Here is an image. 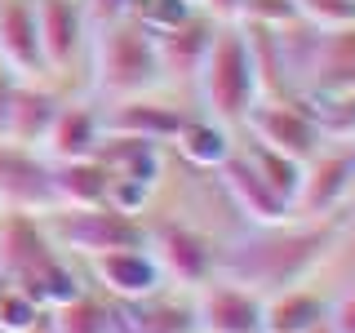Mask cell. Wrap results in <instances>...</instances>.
<instances>
[{
  "label": "cell",
  "mask_w": 355,
  "mask_h": 333,
  "mask_svg": "<svg viewBox=\"0 0 355 333\" xmlns=\"http://www.w3.org/2000/svg\"><path fill=\"white\" fill-rule=\"evenodd\" d=\"M338 236H342V218H320V222L288 218L275 222V227H249L244 240L222 249L218 275L249 284L262 298L293 284H311V275L329 262Z\"/></svg>",
  "instance_id": "obj_1"
},
{
  "label": "cell",
  "mask_w": 355,
  "mask_h": 333,
  "mask_svg": "<svg viewBox=\"0 0 355 333\" xmlns=\"http://www.w3.org/2000/svg\"><path fill=\"white\" fill-rule=\"evenodd\" d=\"M196 85H200V98H205V116L222 120V125H244L249 107L262 98V76H258L249 31L240 22H222L218 27Z\"/></svg>",
  "instance_id": "obj_2"
},
{
  "label": "cell",
  "mask_w": 355,
  "mask_h": 333,
  "mask_svg": "<svg viewBox=\"0 0 355 333\" xmlns=\"http://www.w3.org/2000/svg\"><path fill=\"white\" fill-rule=\"evenodd\" d=\"M164 85V67L155 36L142 31L133 18H103L94 36V89L107 98L155 94Z\"/></svg>",
  "instance_id": "obj_3"
},
{
  "label": "cell",
  "mask_w": 355,
  "mask_h": 333,
  "mask_svg": "<svg viewBox=\"0 0 355 333\" xmlns=\"http://www.w3.org/2000/svg\"><path fill=\"white\" fill-rule=\"evenodd\" d=\"M49 240L58 244L67 258H98L111 249H133V244H147V222L129 218L111 205H89V209H49L40 214Z\"/></svg>",
  "instance_id": "obj_4"
},
{
  "label": "cell",
  "mask_w": 355,
  "mask_h": 333,
  "mask_svg": "<svg viewBox=\"0 0 355 333\" xmlns=\"http://www.w3.org/2000/svg\"><path fill=\"white\" fill-rule=\"evenodd\" d=\"M147 249L155 253L164 280L173 289H187V293L200 289V284H209L222 271V244L187 218L147 222Z\"/></svg>",
  "instance_id": "obj_5"
},
{
  "label": "cell",
  "mask_w": 355,
  "mask_h": 333,
  "mask_svg": "<svg viewBox=\"0 0 355 333\" xmlns=\"http://www.w3.org/2000/svg\"><path fill=\"white\" fill-rule=\"evenodd\" d=\"M355 191V147H320L302 164V187L293 196V218L320 222L338 218Z\"/></svg>",
  "instance_id": "obj_6"
},
{
  "label": "cell",
  "mask_w": 355,
  "mask_h": 333,
  "mask_svg": "<svg viewBox=\"0 0 355 333\" xmlns=\"http://www.w3.org/2000/svg\"><path fill=\"white\" fill-rule=\"evenodd\" d=\"M49 169L53 160L40 147H18V142L0 138V209H18V214L58 209Z\"/></svg>",
  "instance_id": "obj_7"
},
{
  "label": "cell",
  "mask_w": 355,
  "mask_h": 333,
  "mask_svg": "<svg viewBox=\"0 0 355 333\" xmlns=\"http://www.w3.org/2000/svg\"><path fill=\"white\" fill-rule=\"evenodd\" d=\"M244 129H249L253 142H262V147H271V151H284L302 164L324 147L320 129L311 125V116L293 98H258V103L249 107V116H244Z\"/></svg>",
  "instance_id": "obj_8"
},
{
  "label": "cell",
  "mask_w": 355,
  "mask_h": 333,
  "mask_svg": "<svg viewBox=\"0 0 355 333\" xmlns=\"http://www.w3.org/2000/svg\"><path fill=\"white\" fill-rule=\"evenodd\" d=\"M191 307L200 333H262V293L240 280L214 275L209 284L191 289Z\"/></svg>",
  "instance_id": "obj_9"
},
{
  "label": "cell",
  "mask_w": 355,
  "mask_h": 333,
  "mask_svg": "<svg viewBox=\"0 0 355 333\" xmlns=\"http://www.w3.org/2000/svg\"><path fill=\"white\" fill-rule=\"evenodd\" d=\"M89 280H94L98 293L120 298V302H133V298H151L160 289H169L160 262L147 244H133V249H111L89 258Z\"/></svg>",
  "instance_id": "obj_10"
},
{
  "label": "cell",
  "mask_w": 355,
  "mask_h": 333,
  "mask_svg": "<svg viewBox=\"0 0 355 333\" xmlns=\"http://www.w3.org/2000/svg\"><path fill=\"white\" fill-rule=\"evenodd\" d=\"M58 244L49 240L40 214H18V209H0V280L22 284L36 275L44 262L58 258Z\"/></svg>",
  "instance_id": "obj_11"
},
{
  "label": "cell",
  "mask_w": 355,
  "mask_h": 333,
  "mask_svg": "<svg viewBox=\"0 0 355 333\" xmlns=\"http://www.w3.org/2000/svg\"><path fill=\"white\" fill-rule=\"evenodd\" d=\"M187 116H191L187 107H178L160 94H133V98H111L103 107V129L107 133H133V138L169 147L178 138V129L187 125Z\"/></svg>",
  "instance_id": "obj_12"
},
{
  "label": "cell",
  "mask_w": 355,
  "mask_h": 333,
  "mask_svg": "<svg viewBox=\"0 0 355 333\" xmlns=\"http://www.w3.org/2000/svg\"><path fill=\"white\" fill-rule=\"evenodd\" d=\"M40 49L49 76H67L89 44V9L85 0H36Z\"/></svg>",
  "instance_id": "obj_13"
},
{
  "label": "cell",
  "mask_w": 355,
  "mask_h": 333,
  "mask_svg": "<svg viewBox=\"0 0 355 333\" xmlns=\"http://www.w3.org/2000/svg\"><path fill=\"white\" fill-rule=\"evenodd\" d=\"M111 320H116V333H196L191 293L173 284L151 298H133V302L111 298Z\"/></svg>",
  "instance_id": "obj_14"
},
{
  "label": "cell",
  "mask_w": 355,
  "mask_h": 333,
  "mask_svg": "<svg viewBox=\"0 0 355 333\" xmlns=\"http://www.w3.org/2000/svg\"><path fill=\"white\" fill-rule=\"evenodd\" d=\"M0 62L22 80H44V49H40V22L36 0H0Z\"/></svg>",
  "instance_id": "obj_15"
},
{
  "label": "cell",
  "mask_w": 355,
  "mask_h": 333,
  "mask_svg": "<svg viewBox=\"0 0 355 333\" xmlns=\"http://www.w3.org/2000/svg\"><path fill=\"white\" fill-rule=\"evenodd\" d=\"M218 178H222V187H227L231 205L249 218V227H275V222L293 218V205L266 187V178L249 164V155H244V151H231V160L218 169Z\"/></svg>",
  "instance_id": "obj_16"
},
{
  "label": "cell",
  "mask_w": 355,
  "mask_h": 333,
  "mask_svg": "<svg viewBox=\"0 0 355 333\" xmlns=\"http://www.w3.org/2000/svg\"><path fill=\"white\" fill-rule=\"evenodd\" d=\"M103 107L85 103V98H62L58 116H53L49 133H44V155L49 160H85V155H98V142H103Z\"/></svg>",
  "instance_id": "obj_17"
},
{
  "label": "cell",
  "mask_w": 355,
  "mask_h": 333,
  "mask_svg": "<svg viewBox=\"0 0 355 333\" xmlns=\"http://www.w3.org/2000/svg\"><path fill=\"white\" fill-rule=\"evenodd\" d=\"M302 89H342V94H355V22L311 36Z\"/></svg>",
  "instance_id": "obj_18"
},
{
  "label": "cell",
  "mask_w": 355,
  "mask_h": 333,
  "mask_svg": "<svg viewBox=\"0 0 355 333\" xmlns=\"http://www.w3.org/2000/svg\"><path fill=\"white\" fill-rule=\"evenodd\" d=\"M222 22H214L209 14H196L182 22V27L164 31V36H155V49H160V67H164V80H196L200 67H205V53L209 44H214Z\"/></svg>",
  "instance_id": "obj_19"
},
{
  "label": "cell",
  "mask_w": 355,
  "mask_h": 333,
  "mask_svg": "<svg viewBox=\"0 0 355 333\" xmlns=\"http://www.w3.org/2000/svg\"><path fill=\"white\" fill-rule=\"evenodd\" d=\"M58 107H62V98L44 80H18V94H14V107H9L0 138L18 142V147H44V133H49Z\"/></svg>",
  "instance_id": "obj_20"
},
{
  "label": "cell",
  "mask_w": 355,
  "mask_h": 333,
  "mask_svg": "<svg viewBox=\"0 0 355 333\" xmlns=\"http://www.w3.org/2000/svg\"><path fill=\"white\" fill-rule=\"evenodd\" d=\"M98 160L107 164L111 178H129V182H142V187H160V173H164V147L133 138V133H103Z\"/></svg>",
  "instance_id": "obj_21"
},
{
  "label": "cell",
  "mask_w": 355,
  "mask_h": 333,
  "mask_svg": "<svg viewBox=\"0 0 355 333\" xmlns=\"http://www.w3.org/2000/svg\"><path fill=\"white\" fill-rule=\"evenodd\" d=\"M320 320H329V298L311 284L262 298V333H311Z\"/></svg>",
  "instance_id": "obj_22"
},
{
  "label": "cell",
  "mask_w": 355,
  "mask_h": 333,
  "mask_svg": "<svg viewBox=\"0 0 355 333\" xmlns=\"http://www.w3.org/2000/svg\"><path fill=\"white\" fill-rule=\"evenodd\" d=\"M53 200L62 209H89V205H107V164L98 155L85 160H53Z\"/></svg>",
  "instance_id": "obj_23"
},
{
  "label": "cell",
  "mask_w": 355,
  "mask_h": 333,
  "mask_svg": "<svg viewBox=\"0 0 355 333\" xmlns=\"http://www.w3.org/2000/svg\"><path fill=\"white\" fill-rule=\"evenodd\" d=\"M173 147L187 164H196V169H222V164L231 160V151H236V142H231V125H222V120L187 116V125L178 129Z\"/></svg>",
  "instance_id": "obj_24"
},
{
  "label": "cell",
  "mask_w": 355,
  "mask_h": 333,
  "mask_svg": "<svg viewBox=\"0 0 355 333\" xmlns=\"http://www.w3.org/2000/svg\"><path fill=\"white\" fill-rule=\"evenodd\" d=\"M288 98L311 116V125L320 129L324 142L355 138V94H342V89H297Z\"/></svg>",
  "instance_id": "obj_25"
},
{
  "label": "cell",
  "mask_w": 355,
  "mask_h": 333,
  "mask_svg": "<svg viewBox=\"0 0 355 333\" xmlns=\"http://www.w3.org/2000/svg\"><path fill=\"white\" fill-rule=\"evenodd\" d=\"M22 293L31 298L36 307H44V311H53V307H62V302H71V298H80L85 293V275H80V266H76L67 253H58L53 262H44L36 275H27V280L18 284Z\"/></svg>",
  "instance_id": "obj_26"
},
{
  "label": "cell",
  "mask_w": 355,
  "mask_h": 333,
  "mask_svg": "<svg viewBox=\"0 0 355 333\" xmlns=\"http://www.w3.org/2000/svg\"><path fill=\"white\" fill-rule=\"evenodd\" d=\"M53 333H116V320H111V298L98 293L94 284L85 289L80 298L53 307Z\"/></svg>",
  "instance_id": "obj_27"
},
{
  "label": "cell",
  "mask_w": 355,
  "mask_h": 333,
  "mask_svg": "<svg viewBox=\"0 0 355 333\" xmlns=\"http://www.w3.org/2000/svg\"><path fill=\"white\" fill-rule=\"evenodd\" d=\"M244 155H249V164L266 178V187L293 205L297 187H302V160H293V155H284V151H271V147H262V142H249Z\"/></svg>",
  "instance_id": "obj_28"
},
{
  "label": "cell",
  "mask_w": 355,
  "mask_h": 333,
  "mask_svg": "<svg viewBox=\"0 0 355 333\" xmlns=\"http://www.w3.org/2000/svg\"><path fill=\"white\" fill-rule=\"evenodd\" d=\"M191 14H196V0H129V9H125V18H133L151 36L182 27Z\"/></svg>",
  "instance_id": "obj_29"
},
{
  "label": "cell",
  "mask_w": 355,
  "mask_h": 333,
  "mask_svg": "<svg viewBox=\"0 0 355 333\" xmlns=\"http://www.w3.org/2000/svg\"><path fill=\"white\" fill-rule=\"evenodd\" d=\"M240 27H262V31H288L302 22L297 0H240Z\"/></svg>",
  "instance_id": "obj_30"
},
{
  "label": "cell",
  "mask_w": 355,
  "mask_h": 333,
  "mask_svg": "<svg viewBox=\"0 0 355 333\" xmlns=\"http://www.w3.org/2000/svg\"><path fill=\"white\" fill-rule=\"evenodd\" d=\"M44 320V307H36L18 284H5L0 280V329L9 333H31Z\"/></svg>",
  "instance_id": "obj_31"
},
{
  "label": "cell",
  "mask_w": 355,
  "mask_h": 333,
  "mask_svg": "<svg viewBox=\"0 0 355 333\" xmlns=\"http://www.w3.org/2000/svg\"><path fill=\"white\" fill-rule=\"evenodd\" d=\"M329 325L338 333H355V293H342L329 302Z\"/></svg>",
  "instance_id": "obj_32"
},
{
  "label": "cell",
  "mask_w": 355,
  "mask_h": 333,
  "mask_svg": "<svg viewBox=\"0 0 355 333\" xmlns=\"http://www.w3.org/2000/svg\"><path fill=\"white\" fill-rule=\"evenodd\" d=\"M18 80L22 76H14L5 62H0V133H5V120H9V107H14V94H18Z\"/></svg>",
  "instance_id": "obj_33"
},
{
  "label": "cell",
  "mask_w": 355,
  "mask_h": 333,
  "mask_svg": "<svg viewBox=\"0 0 355 333\" xmlns=\"http://www.w3.org/2000/svg\"><path fill=\"white\" fill-rule=\"evenodd\" d=\"M200 14H209L214 22H236L240 18V0H196Z\"/></svg>",
  "instance_id": "obj_34"
},
{
  "label": "cell",
  "mask_w": 355,
  "mask_h": 333,
  "mask_svg": "<svg viewBox=\"0 0 355 333\" xmlns=\"http://www.w3.org/2000/svg\"><path fill=\"white\" fill-rule=\"evenodd\" d=\"M85 9H89V18H120L129 9V0H85Z\"/></svg>",
  "instance_id": "obj_35"
},
{
  "label": "cell",
  "mask_w": 355,
  "mask_h": 333,
  "mask_svg": "<svg viewBox=\"0 0 355 333\" xmlns=\"http://www.w3.org/2000/svg\"><path fill=\"white\" fill-rule=\"evenodd\" d=\"M311 333H338V329H333V325H329V320H320V325H315V329H311Z\"/></svg>",
  "instance_id": "obj_36"
},
{
  "label": "cell",
  "mask_w": 355,
  "mask_h": 333,
  "mask_svg": "<svg viewBox=\"0 0 355 333\" xmlns=\"http://www.w3.org/2000/svg\"><path fill=\"white\" fill-rule=\"evenodd\" d=\"M0 333H9V329H0Z\"/></svg>",
  "instance_id": "obj_37"
},
{
  "label": "cell",
  "mask_w": 355,
  "mask_h": 333,
  "mask_svg": "<svg viewBox=\"0 0 355 333\" xmlns=\"http://www.w3.org/2000/svg\"><path fill=\"white\" fill-rule=\"evenodd\" d=\"M196 333H200V329H196Z\"/></svg>",
  "instance_id": "obj_38"
}]
</instances>
